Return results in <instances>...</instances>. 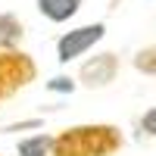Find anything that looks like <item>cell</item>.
<instances>
[{"label": "cell", "instance_id": "ba28073f", "mask_svg": "<svg viewBox=\"0 0 156 156\" xmlns=\"http://www.w3.org/2000/svg\"><path fill=\"white\" fill-rule=\"evenodd\" d=\"M134 69L137 72H144V75H156V44H150V47H140L137 53H134Z\"/></svg>", "mask_w": 156, "mask_h": 156}, {"label": "cell", "instance_id": "30bf717a", "mask_svg": "<svg viewBox=\"0 0 156 156\" xmlns=\"http://www.w3.org/2000/svg\"><path fill=\"white\" fill-rule=\"evenodd\" d=\"M47 87H50V90H66V94H72V90H75V81L66 78V75H59V78H53Z\"/></svg>", "mask_w": 156, "mask_h": 156}, {"label": "cell", "instance_id": "7a4b0ae2", "mask_svg": "<svg viewBox=\"0 0 156 156\" xmlns=\"http://www.w3.org/2000/svg\"><path fill=\"white\" fill-rule=\"evenodd\" d=\"M37 78V62L25 53V50H0V103L16 97Z\"/></svg>", "mask_w": 156, "mask_h": 156}, {"label": "cell", "instance_id": "52a82bcc", "mask_svg": "<svg viewBox=\"0 0 156 156\" xmlns=\"http://www.w3.org/2000/svg\"><path fill=\"white\" fill-rule=\"evenodd\" d=\"M50 147H53V134H31L16 144L19 156H50Z\"/></svg>", "mask_w": 156, "mask_h": 156}, {"label": "cell", "instance_id": "9c48e42d", "mask_svg": "<svg viewBox=\"0 0 156 156\" xmlns=\"http://www.w3.org/2000/svg\"><path fill=\"white\" fill-rule=\"evenodd\" d=\"M140 131L147 137H156V106H150L144 115H140Z\"/></svg>", "mask_w": 156, "mask_h": 156}, {"label": "cell", "instance_id": "8992f818", "mask_svg": "<svg viewBox=\"0 0 156 156\" xmlns=\"http://www.w3.org/2000/svg\"><path fill=\"white\" fill-rule=\"evenodd\" d=\"M25 37V25L16 12H0V50H12L19 47Z\"/></svg>", "mask_w": 156, "mask_h": 156}, {"label": "cell", "instance_id": "6da1fadb", "mask_svg": "<svg viewBox=\"0 0 156 156\" xmlns=\"http://www.w3.org/2000/svg\"><path fill=\"white\" fill-rule=\"evenodd\" d=\"M125 147V134L109 122L69 125L53 134L50 156H115Z\"/></svg>", "mask_w": 156, "mask_h": 156}, {"label": "cell", "instance_id": "277c9868", "mask_svg": "<svg viewBox=\"0 0 156 156\" xmlns=\"http://www.w3.org/2000/svg\"><path fill=\"white\" fill-rule=\"evenodd\" d=\"M122 69V59L119 53H112V50H103V53L90 56L81 62V69H78V81L90 90H100V87H109L115 81V75Z\"/></svg>", "mask_w": 156, "mask_h": 156}, {"label": "cell", "instance_id": "3957f363", "mask_svg": "<svg viewBox=\"0 0 156 156\" xmlns=\"http://www.w3.org/2000/svg\"><path fill=\"white\" fill-rule=\"evenodd\" d=\"M103 37H106V25L103 22H90V25L69 28L56 41V59L62 62V66H66V62H75L78 56H84L87 50H94V44H100Z\"/></svg>", "mask_w": 156, "mask_h": 156}, {"label": "cell", "instance_id": "5b68a950", "mask_svg": "<svg viewBox=\"0 0 156 156\" xmlns=\"http://www.w3.org/2000/svg\"><path fill=\"white\" fill-rule=\"evenodd\" d=\"M37 3V12L47 19V22H56V25H62V22H69L78 9H81V0H34Z\"/></svg>", "mask_w": 156, "mask_h": 156}]
</instances>
